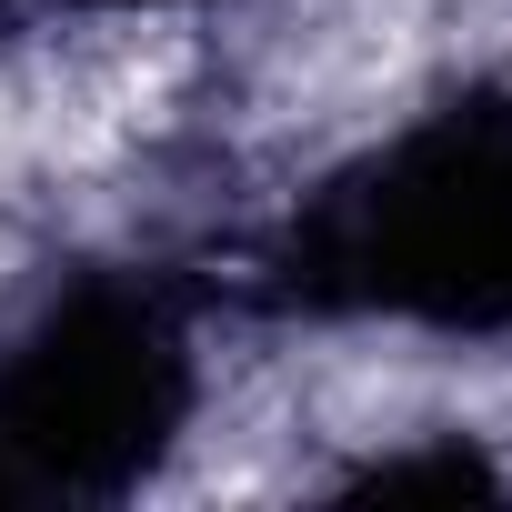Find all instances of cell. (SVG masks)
<instances>
[{
  "instance_id": "cell-1",
  "label": "cell",
  "mask_w": 512,
  "mask_h": 512,
  "mask_svg": "<svg viewBox=\"0 0 512 512\" xmlns=\"http://www.w3.org/2000/svg\"><path fill=\"white\" fill-rule=\"evenodd\" d=\"M272 282L302 312L512 342V91H462L332 171L292 211Z\"/></svg>"
},
{
  "instance_id": "cell-2",
  "label": "cell",
  "mask_w": 512,
  "mask_h": 512,
  "mask_svg": "<svg viewBox=\"0 0 512 512\" xmlns=\"http://www.w3.org/2000/svg\"><path fill=\"white\" fill-rule=\"evenodd\" d=\"M191 412V342L151 282L91 272L0 342V492H121Z\"/></svg>"
},
{
  "instance_id": "cell-3",
  "label": "cell",
  "mask_w": 512,
  "mask_h": 512,
  "mask_svg": "<svg viewBox=\"0 0 512 512\" xmlns=\"http://www.w3.org/2000/svg\"><path fill=\"white\" fill-rule=\"evenodd\" d=\"M101 11H161V0H101Z\"/></svg>"
}]
</instances>
